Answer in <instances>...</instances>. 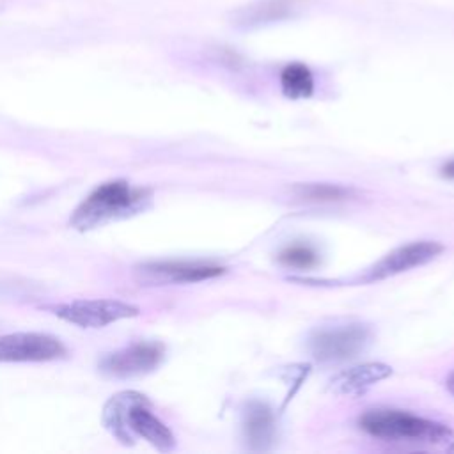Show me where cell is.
<instances>
[{
    "label": "cell",
    "mask_w": 454,
    "mask_h": 454,
    "mask_svg": "<svg viewBox=\"0 0 454 454\" xmlns=\"http://www.w3.org/2000/svg\"><path fill=\"white\" fill-rule=\"evenodd\" d=\"M101 420L124 445H133L135 436H140L161 452L176 447L172 431L153 413L151 401L140 392L122 390L112 395L103 406Z\"/></svg>",
    "instance_id": "1"
},
{
    "label": "cell",
    "mask_w": 454,
    "mask_h": 454,
    "mask_svg": "<svg viewBox=\"0 0 454 454\" xmlns=\"http://www.w3.org/2000/svg\"><path fill=\"white\" fill-rule=\"evenodd\" d=\"M153 202V190L133 186L124 179H112L96 186L71 213L69 227L78 232L94 231L114 222L131 218Z\"/></svg>",
    "instance_id": "2"
},
{
    "label": "cell",
    "mask_w": 454,
    "mask_h": 454,
    "mask_svg": "<svg viewBox=\"0 0 454 454\" xmlns=\"http://www.w3.org/2000/svg\"><path fill=\"white\" fill-rule=\"evenodd\" d=\"M360 427L385 440H408L438 443L450 438V429L440 422L427 420L401 410H371L358 420Z\"/></svg>",
    "instance_id": "3"
},
{
    "label": "cell",
    "mask_w": 454,
    "mask_h": 454,
    "mask_svg": "<svg viewBox=\"0 0 454 454\" xmlns=\"http://www.w3.org/2000/svg\"><path fill=\"white\" fill-rule=\"evenodd\" d=\"M371 340V328L364 323L330 325L314 330L309 351L319 362H344L362 353Z\"/></svg>",
    "instance_id": "4"
},
{
    "label": "cell",
    "mask_w": 454,
    "mask_h": 454,
    "mask_svg": "<svg viewBox=\"0 0 454 454\" xmlns=\"http://www.w3.org/2000/svg\"><path fill=\"white\" fill-rule=\"evenodd\" d=\"M59 319L80 328H103L121 319L137 317L140 309L133 303L114 298L73 300L48 307Z\"/></svg>",
    "instance_id": "5"
},
{
    "label": "cell",
    "mask_w": 454,
    "mask_h": 454,
    "mask_svg": "<svg viewBox=\"0 0 454 454\" xmlns=\"http://www.w3.org/2000/svg\"><path fill=\"white\" fill-rule=\"evenodd\" d=\"M165 348L161 342H133L121 349L106 353L98 369L112 380H131L153 372L163 360Z\"/></svg>",
    "instance_id": "6"
},
{
    "label": "cell",
    "mask_w": 454,
    "mask_h": 454,
    "mask_svg": "<svg viewBox=\"0 0 454 454\" xmlns=\"http://www.w3.org/2000/svg\"><path fill=\"white\" fill-rule=\"evenodd\" d=\"M67 355L55 335L43 332H14L0 335V364L50 362Z\"/></svg>",
    "instance_id": "7"
},
{
    "label": "cell",
    "mask_w": 454,
    "mask_h": 454,
    "mask_svg": "<svg viewBox=\"0 0 454 454\" xmlns=\"http://www.w3.org/2000/svg\"><path fill=\"white\" fill-rule=\"evenodd\" d=\"M225 270L215 264L188 261H149L133 266V278L140 286H168L188 284L215 278Z\"/></svg>",
    "instance_id": "8"
},
{
    "label": "cell",
    "mask_w": 454,
    "mask_h": 454,
    "mask_svg": "<svg viewBox=\"0 0 454 454\" xmlns=\"http://www.w3.org/2000/svg\"><path fill=\"white\" fill-rule=\"evenodd\" d=\"M442 250H443L442 243L429 241V239L403 245L392 250L390 254H387L381 261H378L364 278L372 282V280H381V278L408 271L411 268H417L433 261Z\"/></svg>",
    "instance_id": "9"
},
{
    "label": "cell",
    "mask_w": 454,
    "mask_h": 454,
    "mask_svg": "<svg viewBox=\"0 0 454 454\" xmlns=\"http://www.w3.org/2000/svg\"><path fill=\"white\" fill-rule=\"evenodd\" d=\"M301 9L300 0H257L232 12V23L238 28H259L287 18H293Z\"/></svg>",
    "instance_id": "10"
},
{
    "label": "cell",
    "mask_w": 454,
    "mask_h": 454,
    "mask_svg": "<svg viewBox=\"0 0 454 454\" xmlns=\"http://www.w3.org/2000/svg\"><path fill=\"white\" fill-rule=\"evenodd\" d=\"M392 367L381 362H367L340 371L330 380V390L340 395H358L376 385L378 381L388 378Z\"/></svg>",
    "instance_id": "11"
},
{
    "label": "cell",
    "mask_w": 454,
    "mask_h": 454,
    "mask_svg": "<svg viewBox=\"0 0 454 454\" xmlns=\"http://www.w3.org/2000/svg\"><path fill=\"white\" fill-rule=\"evenodd\" d=\"M243 434L250 449L264 450L275 436L273 411L261 401H250L243 410Z\"/></svg>",
    "instance_id": "12"
},
{
    "label": "cell",
    "mask_w": 454,
    "mask_h": 454,
    "mask_svg": "<svg viewBox=\"0 0 454 454\" xmlns=\"http://www.w3.org/2000/svg\"><path fill=\"white\" fill-rule=\"evenodd\" d=\"M280 87L289 99H305L314 92V76L301 62L287 64L280 73Z\"/></svg>",
    "instance_id": "13"
},
{
    "label": "cell",
    "mask_w": 454,
    "mask_h": 454,
    "mask_svg": "<svg viewBox=\"0 0 454 454\" xmlns=\"http://www.w3.org/2000/svg\"><path fill=\"white\" fill-rule=\"evenodd\" d=\"M294 193L305 200H344L355 195V190L339 184H298Z\"/></svg>",
    "instance_id": "14"
},
{
    "label": "cell",
    "mask_w": 454,
    "mask_h": 454,
    "mask_svg": "<svg viewBox=\"0 0 454 454\" xmlns=\"http://www.w3.org/2000/svg\"><path fill=\"white\" fill-rule=\"evenodd\" d=\"M278 261L286 266H291V268L307 270V268H312L317 262V254L307 245H293V247H287L286 250L280 252Z\"/></svg>",
    "instance_id": "15"
},
{
    "label": "cell",
    "mask_w": 454,
    "mask_h": 454,
    "mask_svg": "<svg viewBox=\"0 0 454 454\" xmlns=\"http://www.w3.org/2000/svg\"><path fill=\"white\" fill-rule=\"evenodd\" d=\"M442 174H443L445 177H452V179H454V160L449 161V163L442 168Z\"/></svg>",
    "instance_id": "16"
},
{
    "label": "cell",
    "mask_w": 454,
    "mask_h": 454,
    "mask_svg": "<svg viewBox=\"0 0 454 454\" xmlns=\"http://www.w3.org/2000/svg\"><path fill=\"white\" fill-rule=\"evenodd\" d=\"M447 390L454 395V371L450 372V376L447 378Z\"/></svg>",
    "instance_id": "17"
},
{
    "label": "cell",
    "mask_w": 454,
    "mask_h": 454,
    "mask_svg": "<svg viewBox=\"0 0 454 454\" xmlns=\"http://www.w3.org/2000/svg\"><path fill=\"white\" fill-rule=\"evenodd\" d=\"M449 450H452V452H454V442L449 445Z\"/></svg>",
    "instance_id": "18"
}]
</instances>
